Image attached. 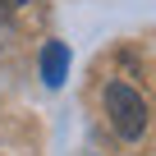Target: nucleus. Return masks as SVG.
Listing matches in <instances>:
<instances>
[{
  "label": "nucleus",
  "instance_id": "f257e3e1",
  "mask_svg": "<svg viewBox=\"0 0 156 156\" xmlns=\"http://www.w3.org/2000/svg\"><path fill=\"white\" fill-rule=\"evenodd\" d=\"M106 115H110V129H115L124 142L142 138V129H147V101H142L129 83H110V87H106Z\"/></svg>",
  "mask_w": 156,
  "mask_h": 156
},
{
  "label": "nucleus",
  "instance_id": "f03ea898",
  "mask_svg": "<svg viewBox=\"0 0 156 156\" xmlns=\"http://www.w3.org/2000/svg\"><path fill=\"white\" fill-rule=\"evenodd\" d=\"M41 78H46V87H60L69 78V46L64 41H46L41 46Z\"/></svg>",
  "mask_w": 156,
  "mask_h": 156
},
{
  "label": "nucleus",
  "instance_id": "7ed1b4c3",
  "mask_svg": "<svg viewBox=\"0 0 156 156\" xmlns=\"http://www.w3.org/2000/svg\"><path fill=\"white\" fill-rule=\"evenodd\" d=\"M5 23H9V9H5V5H0V32H5Z\"/></svg>",
  "mask_w": 156,
  "mask_h": 156
},
{
  "label": "nucleus",
  "instance_id": "20e7f679",
  "mask_svg": "<svg viewBox=\"0 0 156 156\" xmlns=\"http://www.w3.org/2000/svg\"><path fill=\"white\" fill-rule=\"evenodd\" d=\"M0 5H5V9H14V5H28V0H0Z\"/></svg>",
  "mask_w": 156,
  "mask_h": 156
}]
</instances>
